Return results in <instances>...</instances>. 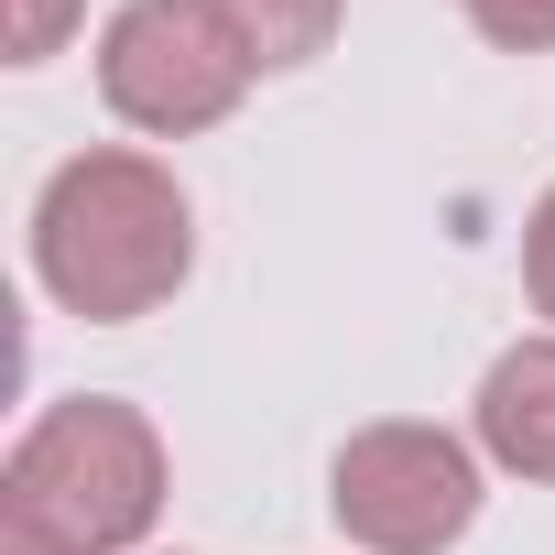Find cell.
<instances>
[{"instance_id":"1","label":"cell","mask_w":555,"mask_h":555,"mask_svg":"<svg viewBox=\"0 0 555 555\" xmlns=\"http://www.w3.org/2000/svg\"><path fill=\"white\" fill-rule=\"evenodd\" d=\"M196 272V207L153 153H77L44 175L34 196V284L88 317V327H131L153 306H175V284Z\"/></svg>"},{"instance_id":"2","label":"cell","mask_w":555,"mask_h":555,"mask_svg":"<svg viewBox=\"0 0 555 555\" xmlns=\"http://www.w3.org/2000/svg\"><path fill=\"white\" fill-rule=\"evenodd\" d=\"M0 522L44 555H131L164 522V436L120 392H66L23 425L0 468Z\"/></svg>"},{"instance_id":"9","label":"cell","mask_w":555,"mask_h":555,"mask_svg":"<svg viewBox=\"0 0 555 555\" xmlns=\"http://www.w3.org/2000/svg\"><path fill=\"white\" fill-rule=\"evenodd\" d=\"M522 295H533V317H555V185L522 218Z\"/></svg>"},{"instance_id":"7","label":"cell","mask_w":555,"mask_h":555,"mask_svg":"<svg viewBox=\"0 0 555 555\" xmlns=\"http://www.w3.org/2000/svg\"><path fill=\"white\" fill-rule=\"evenodd\" d=\"M468 34L501 55H555V0H457Z\"/></svg>"},{"instance_id":"5","label":"cell","mask_w":555,"mask_h":555,"mask_svg":"<svg viewBox=\"0 0 555 555\" xmlns=\"http://www.w3.org/2000/svg\"><path fill=\"white\" fill-rule=\"evenodd\" d=\"M468 447L512 479H544L555 490V338H512L490 371H479V403H468Z\"/></svg>"},{"instance_id":"4","label":"cell","mask_w":555,"mask_h":555,"mask_svg":"<svg viewBox=\"0 0 555 555\" xmlns=\"http://www.w3.org/2000/svg\"><path fill=\"white\" fill-rule=\"evenodd\" d=\"M250 88V55L196 12V0H120L109 34H99V99L109 120L153 131V142H185V131H218Z\"/></svg>"},{"instance_id":"3","label":"cell","mask_w":555,"mask_h":555,"mask_svg":"<svg viewBox=\"0 0 555 555\" xmlns=\"http://www.w3.org/2000/svg\"><path fill=\"white\" fill-rule=\"evenodd\" d=\"M327 512L360 555H447L479 522V447L447 425H360L327 468Z\"/></svg>"},{"instance_id":"8","label":"cell","mask_w":555,"mask_h":555,"mask_svg":"<svg viewBox=\"0 0 555 555\" xmlns=\"http://www.w3.org/2000/svg\"><path fill=\"white\" fill-rule=\"evenodd\" d=\"M88 0H12V66H44L66 34H77Z\"/></svg>"},{"instance_id":"6","label":"cell","mask_w":555,"mask_h":555,"mask_svg":"<svg viewBox=\"0 0 555 555\" xmlns=\"http://www.w3.org/2000/svg\"><path fill=\"white\" fill-rule=\"evenodd\" d=\"M196 12L250 55V77H284V66H317L349 23V0H196Z\"/></svg>"}]
</instances>
